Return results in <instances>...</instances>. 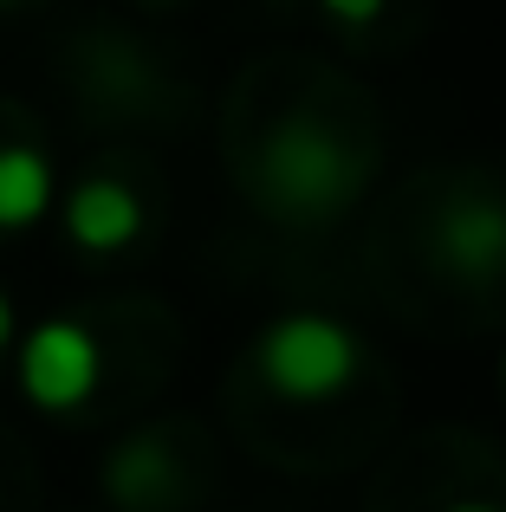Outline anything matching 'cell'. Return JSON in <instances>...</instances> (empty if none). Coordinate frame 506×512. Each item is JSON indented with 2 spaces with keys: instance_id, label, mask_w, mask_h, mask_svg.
I'll list each match as a JSON object with an SVG mask.
<instances>
[{
  "instance_id": "ba28073f",
  "label": "cell",
  "mask_w": 506,
  "mask_h": 512,
  "mask_svg": "<svg viewBox=\"0 0 506 512\" xmlns=\"http://www.w3.org/2000/svg\"><path fill=\"white\" fill-rule=\"evenodd\" d=\"M13 338H20V312H13V299L0 292V350H7Z\"/></svg>"
},
{
  "instance_id": "8992f818",
  "label": "cell",
  "mask_w": 506,
  "mask_h": 512,
  "mask_svg": "<svg viewBox=\"0 0 506 512\" xmlns=\"http://www.w3.org/2000/svg\"><path fill=\"white\" fill-rule=\"evenodd\" d=\"M52 163L33 143H0V234H26L52 214Z\"/></svg>"
},
{
  "instance_id": "52a82bcc",
  "label": "cell",
  "mask_w": 506,
  "mask_h": 512,
  "mask_svg": "<svg viewBox=\"0 0 506 512\" xmlns=\"http://www.w3.org/2000/svg\"><path fill=\"white\" fill-rule=\"evenodd\" d=\"M325 7V20H338V26H370L383 13V0H318Z\"/></svg>"
},
{
  "instance_id": "30bf717a",
  "label": "cell",
  "mask_w": 506,
  "mask_h": 512,
  "mask_svg": "<svg viewBox=\"0 0 506 512\" xmlns=\"http://www.w3.org/2000/svg\"><path fill=\"white\" fill-rule=\"evenodd\" d=\"M0 7H13V0H0Z\"/></svg>"
},
{
  "instance_id": "8fae6325",
  "label": "cell",
  "mask_w": 506,
  "mask_h": 512,
  "mask_svg": "<svg viewBox=\"0 0 506 512\" xmlns=\"http://www.w3.org/2000/svg\"><path fill=\"white\" fill-rule=\"evenodd\" d=\"M500 376H506V363H500Z\"/></svg>"
},
{
  "instance_id": "6da1fadb",
  "label": "cell",
  "mask_w": 506,
  "mask_h": 512,
  "mask_svg": "<svg viewBox=\"0 0 506 512\" xmlns=\"http://www.w3.org/2000/svg\"><path fill=\"white\" fill-rule=\"evenodd\" d=\"M260 188L292 221H325L331 208H344V201L364 188V163H357V150L338 130H325L318 117H286V124H273L266 143H260Z\"/></svg>"
},
{
  "instance_id": "7a4b0ae2",
  "label": "cell",
  "mask_w": 506,
  "mask_h": 512,
  "mask_svg": "<svg viewBox=\"0 0 506 512\" xmlns=\"http://www.w3.org/2000/svg\"><path fill=\"white\" fill-rule=\"evenodd\" d=\"M253 363H260V383L286 402H331L338 389L357 383L364 370V344L325 312H286L260 331L253 344Z\"/></svg>"
},
{
  "instance_id": "277c9868",
  "label": "cell",
  "mask_w": 506,
  "mask_h": 512,
  "mask_svg": "<svg viewBox=\"0 0 506 512\" xmlns=\"http://www.w3.org/2000/svg\"><path fill=\"white\" fill-rule=\"evenodd\" d=\"M59 221H65V240H72L78 253H124L130 240L143 234V201H137V188L117 182V175H85V182L65 195Z\"/></svg>"
},
{
  "instance_id": "9c48e42d",
  "label": "cell",
  "mask_w": 506,
  "mask_h": 512,
  "mask_svg": "<svg viewBox=\"0 0 506 512\" xmlns=\"http://www.w3.org/2000/svg\"><path fill=\"white\" fill-rule=\"evenodd\" d=\"M448 512H500V506H487V500H455Z\"/></svg>"
},
{
  "instance_id": "3957f363",
  "label": "cell",
  "mask_w": 506,
  "mask_h": 512,
  "mask_svg": "<svg viewBox=\"0 0 506 512\" xmlns=\"http://www.w3.org/2000/svg\"><path fill=\"white\" fill-rule=\"evenodd\" d=\"M20 396L46 415H72L98 396L104 383V344L78 318H39L20 338Z\"/></svg>"
},
{
  "instance_id": "5b68a950",
  "label": "cell",
  "mask_w": 506,
  "mask_h": 512,
  "mask_svg": "<svg viewBox=\"0 0 506 512\" xmlns=\"http://www.w3.org/2000/svg\"><path fill=\"white\" fill-rule=\"evenodd\" d=\"M435 253L448 260V273L487 279L506 266V201H455L435 221Z\"/></svg>"
}]
</instances>
